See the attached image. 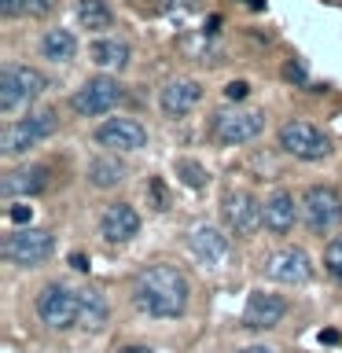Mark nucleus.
<instances>
[{
  "instance_id": "4be33fe9",
  "label": "nucleus",
  "mask_w": 342,
  "mask_h": 353,
  "mask_svg": "<svg viewBox=\"0 0 342 353\" xmlns=\"http://www.w3.org/2000/svg\"><path fill=\"white\" fill-rule=\"evenodd\" d=\"M41 55L48 63H70L74 55H77V37H74L70 30L55 26V30H48L41 37Z\"/></svg>"
},
{
  "instance_id": "473e14b6",
  "label": "nucleus",
  "mask_w": 342,
  "mask_h": 353,
  "mask_svg": "<svg viewBox=\"0 0 342 353\" xmlns=\"http://www.w3.org/2000/svg\"><path fill=\"white\" fill-rule=\"evenodd\" d=\"M236 353H276L272 346H243V350H236Z\"/></svg>"
},
{
  "instance_id": "9d476101",
  "label": "nucleus",
  "mask_w": 342,
  "mask_h": 353,
  "mask_svg": "<svg viewBox=\"0 0 342 353\" xmlns=\"http://www.w3.org/2000/svg\"><path fill=\"white\" fill-rule=\"evenodd\" d=\"M37 316L52 331H70L77 324V291L66 283H48L37 294Z\"/></svg>"
},
{
  "instance_id": "39448f33",
  "label": "nucleus",
  "mask_w": 342,
  "mask_h": 353,
  "mask_svg": "<svg viewBox=\"0 0 342 353\" xmlns=\"http://www.w3.org/2000/svg\"><path fill=\"white\" fill-rule=\"evenodd\" d=\"M302 221L313 236H328L342 225V192L331 184H309L302 192Z\"/></svg>"
},
{
  "instance_id": "5701e85b",
  "label": "nucleus",
  "mask_w": 342,
  "mask_h": 353,
  "mask_svg": "<svg viewBox=\"0 0 342 353\" xmlns=\"http://www.w3.org/2000/svg\"><path fill=\"white\" fill-rule=\"evenodd\" d=\"M77 22L85 30H110L114 26V11H110L107 0H77Z\"/></svg>"
},
{
  "instance_id": "bb28decb",
  "label": "nucleus",
  "mask_w": 342,
  "mask_h": 353,
  "mask_svg": "<svg viewBox=\"0 0 342 353\" xmlns=\"http://www.w3.org/2000/svg\"><path fill=\"white\" fill-rule=\"evenodd\" d=\"M8 221H11V225H30V221H33V206L30 203H15L8 210Z\"/></svg>"
},
{
  "instance_id": "f257e3e1",
  "label": "nucleus",
  "mask_w": 342,
  "mask_h": 353,
  "mask_svg": "<svg viewBox=\"0 0 342 353\" xmlns=\"http://www.w3.org/2000/svg\"><path fill=\"white\" fill-rule=\"evenodd\" d=\"M188 302H192V283H188V276L177 265H162V261L148 265L132 280V305L143 316L177 320L188 313Z\"/></svg>"
},
{
  "instance_id": "7c9ffc66",
  "label": "nucleus",
  "mask_w": 342,
  "mask_h": 353,
  "mask_svg": "<svg viewBox=\"0 0 342 353\" xmlns=\"http://www.w3.org/2000/svg\"><path fill=\"white\" fill-rule=\"evenodd\" d=\"M52 8H55V0H26V11H30V15H48Z\"/></svg>"
},
{
  "instance_id": "f8f14e48",
  "label": "nucleus",
  "mask_w": 342,
  "mask_h": 353,
  "mask_svg": "<svg viewBox=\"0 0 342 353\" xmlns=\"http://www.w3.org/2000/svg\"><path fill=\"white\" fill-rule=\"evenodd\" d=\"M96 143L110 151H140L148 148V129L140 125L137 118H107L96 125Z\"/></svg>"
},
{
  "instance_id": "7ed1b4c3",
  "label": "nucleus",
  "mask_w": 342,
  "mask_h": 353,
  "mask_svg": "<svg viewBox=\"0 0 342 353\" xmlns=\"http://www.w3.org/2000/svg\"><path fill=\"white\" fill-rule=\"evenodd\" d=\"M55 129H59V114H55L52 107L30 110L26 118L11 121V125L0 132V151H4L8 159H19V154H26L30 148H37L41 140H48Z\"/></svg>"
},
{
  "instance_id": "f03ea898",
  "label": "nucleus",
  "mask_w": 342,
  "mask_h": 353,
  "mask_svg": "<svg viewBox=\"0 0 342 353\" xmlns=\"http://www.w3.org/2000/svg\"><path fill=\"white\" fill-rule=\"evenodd\" d=\"M261 129H265V114H261V110H254V107L232 103V107L210 114V140L221 143V148L250 143L254 137H261Z\"/></svg>"
},
{
  "instance_id": "4468645a",
  "label": "nucleus",
  "mask_w": 342,
  "mask_h": 353,
  "mask_svg": "<svg viewBox=\"0 0 342 353\" xmlns=\"http://www.w3.org/2000/svg\"><path fill=\"white\" fill-rule=\"evenodd\" d=\"M199 99H203V85L195 77H170L159 88V107L165 118H184L188 110H195Z\"/></svg>"
},
{
  "instance_id": "412c9836",
  "label": "nucleus",
  "mask_w": 342,
  "mask_h": 353,
  "mask_svg": "<svg viewBox=\"0 0 342 353\" xmlns=\"http://www.w3.org/2000/svg\"><path fill=\"white\" fill-rule=\"evenodd\" d=\"M85 176H88V184H92V188L107 192V188H118L121 181H125L129 170H125V162H118V159H114V154H99V159L88 162Z\"/></svg>"
},
{
  "instance_id": "9b49d317",
  "label": "nucleus",
  "mask_w": 342,
  "mask_h": 353,
  "mask_svg": "<svg viewBox=\"0 0 342 353\" xmlns=\"http://www.w3.org/2000/svg\"><path fill=\"white\" fill-rule=\"evenodd\" d=\"M265 276L276 283L298 287V283L313 280V261H309V254L302 247H280L265 258Z\"/></svg>"
},
{
  "instance_id": "2f4dec72",
  "label": "nucleus",
  "mask_w": 342,
  "mask_h": 353,
  "mask_svg": "<svg viewBox=\"0 0 342 353\" xmlns=\"http://www.w3.org/2000/svg\"><path fill=\"white\" fill-rule=\"evenodd\" d=\"M70 269H77V272H88V258H85L81 250H74V254H70Z\"/></svg>"
},
{
  "instance_id": "72a5a7b5",
  "label": "nucleus",
  "mask_w": 342,
  "mask_h": 353,
  "mask_svg": "<svg viewBox=\"0 0 342 353\" xmlns=\"http://www.w3.org/2000/svg\"><path fill=\"white\" fill-rule=\"evenodd\" d=\"M217 26H221V15H210V22H206V33H217Z\"/></svg>"
},
{
  "instance_id": "c9c22d12",
  "label": "nucleus",
  "mask_w": 342,
  "mask_h": 353,
  "mask_svg": "<svg viewBox=\"0 0 342 353\" xmlns=\"http://www.w3.org/2000/svg\"><path fill=\"white\" fill-rule=\"evenodd\" d=\"M247 4H250L254 11H261V8H265V0H247Z\"/></svg>"
},
{
  "instance_id": "cd10ccee",
  "label": "nucleus",
  "mask_w": 342,
  "mask_h": 353,
  "mask_svg": "<svg viewBox=\"0 0 342 353\" xmlns=\"http://www.w3.org/2000/svg\"><path fill=\"white\" fill-rule=\"evenodd\" d=\"M247 96H250V85L247 81H228L225 85V99H228V103H243Z\"/></svg>"
},
{
  "instance_id": "6e6552de",
  "label": "nucleus",
  "mask_w": 342,
  "mask_h": 353,
  "mask_svg": "<svg viewBox=\"0 0 342 353\" xmlns=\"http://www.w3.org/2000/svg\"><path fill=\"white\" fill-rule=\"evenodd\" d=\"M280 148L287 154H294V159H302V162H320L331 154V140H328L324 129L313 125V121L294 118V121H283L280 125Z\"/></svg>"
},
{
  "instance_id": "20e7f679",
  "label": "nucleus",
  "mask_w": 342,
  "mask_h": 353,
  "mask_svg": "<svg viewBox=\"0 0 342 353\" xmlns=\"http://www.w3.org/2000/svg\"><path fill=\"white\" fill-rule=\"evenodd\" d=\"M52 250H55L52 232H48V228H33V225L8 232L4 243H0L4 261L19 265V269H37V265H44V261L52 258Z\"/></svg>"
},
{
  "instance_id": "c756f323",
  "label": "nucleus",
  "mask_w": 342,
  "mask_h": 353,
  "mask_svg": "<svg viewBox=\"0 0 342 353\" xmlns=\"http://www.w3.org/2000/svg\"><path fill=\"white\" fill-rule=\"evenodd\" d=\"M26 11V0H0V15H22Z\"/></svg>"
},
{
  "instance_id": "0eeeda50",
  "label": "nucleus",
  "mask_w": 342,
  "mask_h": 353,
  "mask_svg": "<svg viewBox=\"0 0 342 353\" xmlns=\"http://www.w3.org/2000/svg\"><path fill=\"white\" fill-rule=\"evenodd\" d=\"M121 99H125V88H121L118 77L96 74L70 96V110L81 118H99V114H107V110H114Z\"/></svg>"
},
{
  "instance_id": "1a4fd4ad",
  "label": "nucleus",
  "mask_w": 342,
  "mask_h": 353,
  "mask_svg": "<svg viewBox=\"0 0 342 353\" xmlns=\"http://www.w3.org/2000/svg\"><path fill=\"white\" fill-rule=\"evenodd\" d=\"M221 217H225V228L232 236H254L258 228H265V203H258L243 188H232L221 199Z\"/></svg>"
},
{
  "instance_id": "dca6fc26",
  "label": "nucleus",
  "mask_w": 342,
  "mask_h": 353,
  "mask_svg": "<svg viewBox=\"0 0 342 353\" xmlns=\"http://www.w3.org/2000/svg\"><path fill=\"white\" fill-rule=\"evenodd\" d=\"M52 181V170L41 162L33 165H19V170L4 173V181H0V195L4 199H30V195H41L44 188Z\"/></svg>"
},
{
  "instance_id": "aec40b11",
  "label": "nucleus",
  "mask_w": 342,
  "mask_h": 353,
  "mask_svg": "<svg viewBox=\"0 0 342 353\" xmlns=\"http://www.w3.org/2000/svg\"><path fill=\"white\" fill-rule=\"evenodd\" d=\"M88 55H92V63L99 70H125L129 59H132V48H129L125 37H96Z\"/></svg>"
},
{
  "instance_id": "2eb2a0df",
  "label": "nucleus",
  "mask_w": 342,
  "mask_h": 353,
  "mask_svg": "<svg viewBox=\"0 0 342 353\" xmlns=\"http://www.w3.org/2000/svg\"><path fill=\"white\" fill-rule=\"evenodd\" d=\"M188 247H192V254L203 265H210V269L225 265V258H228V236L217 225H210V221H199V225L188 232Z\"/></svg>"
},
{
  "instance_id": "393cba45",
  "label": "nucleus",
  "mask_w": 342,
  "mask_h": 353,
  "mask_svg": "<svg viewBox=\"0 0 342 353\" xmlns=\"http://www.w3.org/2000/svg\"><path fill=\"white\" fill-rule=\"evenodd\" d=\"M324 269L328 276L342 287V236H331L328 247H324Z\"/></svg>"
},
{
  "instance_id": "f3484780",
  "label": "nucleus",
  "mask_w": 342,
  "mask_h": 353,
  "mask_svg": "<svg viewBox=\"0 0 342 353\" xmlns=\"http://www.w3.org/2000/svg\"><path fill=\"white\" fill-rule=\"evenodd\" d=\"M298 217H302V199H294L287 188H276V192L265 199V232L287 236Z\"/></svg>"
},
{
  "instance_id": "a878e982",
  "label": "nucleus",
  "mask_w": 342,
  "mask_h": 353,
  "mask_svg": "<svg viewBox=\"0 0 342 353\" xmlns=\"http://www.w3.org/2000/svg\"><path fill=\"white\" fill-rule=\"evenodd\" d=\"M283 81H291V85H298V88H309V70H305V63L302 59H287L283 63Z\"/></svg>"
},
{
  "instance_id": "423d86ee",
  "label": "nucleus",
  "mask_w": 342,
  "mask_h": 353,
  "mask_svg": "<svg viewBox=\"0 0 342 353\" xmlns=\"http://www.w3.org/2000/svg\"><path fill=\"white\" fill-rule=\"evenodd\" d=\"M48 81H44L41 70H33V66H19V63H4L0 66V110L11 114V110H19L22 103H30V99H37Z\"/></svg>"
},
{
  "instance_id": "b1692460",
  "label": "nucleus",
  "mask_w": 342,
  "mask_h": 353,
  "mask_svg": "<svg viewBox=\"0 0 342 353\" xmlns=\"http://www.w3.org/2000/svg\"><path fill=\"white\" fill-rule=\"evenodd\" d=\"M177 176H181L192 192L206 188V170H203V162H195V159H177Z\"/></svg>"
},
{
  "instance_id": "ddd939ff",
  "label": "nucleus",
  "mask_w": 342,
  "mask_h": 353,
  "mask_svg": "<svg viewBox=\"0 0 342 353\" xmlns=\"http://www.w3.org/2000/svg\"><path fill=\"white\" fill-rule=\"evenodd\" d=\"M283 316H287V302L280 294H269V291H250L247 294V305H243V327L269 331V327L280 324Z\"/></svg>"
},
{
  "instance_id": "a211bd4d",
  "label": "nucleus",
  "mask_w": 342,
  "mask_h": 353,
  "mask_svg": "<svg viewBox=\"0 0 342 353\" xmlns=\"http://www.w3.org/2000/svg\"><path fill=\"white\" fill-rule=\"evenodd\" d=\"M99 236L107 243H129L140 236V214L129 203H110L99 214Z\"/></svg>"
},
{
  "instance_id": "f704fd0d",
  "label": "nucleus",
  "mask_w": 342,
  "mask_h": 353,
  "mask_svg": "<svg viewBox=\"0 0 342 353\" xmlns=\"http://www.w3.org/2000/svg\"><path fill=\"white\" fill-rule=\"evenodd\" d=\"M320 342H339V331H320Z\"/></svg>"
},
{
  "instance_id": "c85d7f7f",
  "label": "nucleus",
  "mask_w": 342,
  "mask_h": 353,
  "mask_svg": "<svg viewBox=\"0 0 342 353\" xmlns=\"http://www.w3.org/2000/svg\"><path fill=\"white\" fill-rule=\"evenodd\" d=\"M148 192H151V203H154V210H165V206H170V199H165V184L159 181V176H154V181L148 184Z\"/></svg>"
},
{
  "instance_id": "6ab92c4d",
  "label": "nucleus",
  "mask_w": 342,
  "mask_h": 353,
  "mask_svg": "<svg viewBox=\"0 0 342 353\" xmlns=\"http://www.w3.org/2000/svg\"><path fill=\"white\" fill-rule=\"evenodd\" d=\"M110 316V302L103 291H96V287H81L77 291V327L85 331H99L107 324Z\"/></svg>"
}]
</instances>
